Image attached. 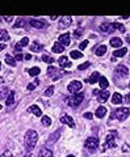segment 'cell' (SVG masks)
Segmentation results:
<instances>
[{
  "label": "cell",
  "mask_w": 130,
  "mask_h": 157,
  "mask_svg": "<svg viewBox=\"0 0 130 157\" xmlns=\"http://www.w3.org/2000/svg\"><path fill=\"white\" fill-rule=\"evenodd\" d=\"M37 140H38L37 131L36 130H28L26 131V134H25V136H24V143H25V147H26V149L29 151V152L36 147Z\"/></svg>",
  "instance_id": "obj_1"
},
{
  "label": "cell",
  "mask_w": 130,
  "mask_h": 157,
  "mask_svg": "<svg viewBox=\"0 0 130 157\" xmlns=\"http://www.w3.org/2000/svg\"><path fill=\"white\" fill-rule=\"evenodd\" d=\"M64 74H66V72H64L63 69H58V68H55V67H53V66L47 67V75H49V76L51 77L54 81L59 80L61 77H63Z\"/></svg>",
  "instance_id": "obj_2"
},
{
  "label": "cell",
  "mask_w": 130,
  "mask_h": 157,
  "mask_svg": "<svg viewBox=\"0 0 130 157\" xmlns=\"http://www.w3.org/2000/svg\"><path fill=\"white\" fill-rule=\"evenodd\" d=\"M84 100V94L83 93H78V94H74L72 97L67 98V105L71 106V107H78Z\"/></svg>",
  "instance_id": "obj_3"
},
{
  "label": "cell",
  "mask_w": 130,
  "mask_h": 157,
  "mask_svg": "<svg viewBox=\"0 0 130 157\" xmlns=\"http://www.w3.org/2000/svg\"><path fill=\"white\" fill-rule=\"evenodd\" d=\"M114 115L118 120L124 122V120H126L130 115V109L129 107H120V109H117V110H114Z\"/></svg>",
  "instance_id": "obj_4"
},
{
  "label": "cell",
  "mask_w": 130,
  "mask_h": 157,
  "mask_svg": "<svg viewBox=\"0 0 130 157\" xmlns=\"http://www.w3.org/2000/svg\"><path fill=\"white\" fill-rule=\"evenodd\" d=\"M116 137H117V132L116 131H111L105 137V148H116Z\"/></svg>",
  "instance_id": "obj_5"
},
{
  "label": "cell",
  "mask_w": 130,
  "mask_h": 157,
  "mask_svg": "<svg viewBox=\"0 0 130 157\" xmlns=\"http://www.w3.org/2000/svg\"><path fill=\"white\" fill-rule=\"evenodd\" d=\"M84 145H86L87 149H89L91 152H93V151H96V149H97V147H99V139H97V137H93V136L87 137Z\"/></svg>",
  "instance_id": "obj_6"
},
{
  "label": "cell",
  "mask_w": 130,
  "mask_h": 157,
  "mask_svg": "<svg viewBox=\"0 0 130 157\" xmlns=\"http://www.w3.org/2000/svg\"><path fill=\"white\" fill-rule=\"evenodd\" d=\"M80 89H81V83L80 81H78V80L71 81V83L69 84V86H67V91H69L70 93H72V94L80 93Z\"/></svg>",
  "instance_id": "obj_7"
},
{
  "label": "cell",
  "mask_w": 130,
  "mask_h": 157,
  "mask_svg": "<svg viewBox=\"0 0 130 157\" xmlns=\"http://www.w3.org/2000/svg\"><path fill=\"white\" fill-rule=\"evenodd\" d=\"M72 22V18L70 17V16H63V17H61L58 22V29L59 30H63V29H67V28L71 25Z\"/></svg>",
  "instance_id": "obj_8"
},
{
  "label": "cell",
  "mask_w": 130,
  "mask_h": 157,
  "mask_svg": "<svg viewBox=\"0 0 130 157\" xmlns=\"http://www.w3.org/2000/svg\"><path fill=\"white\" fill-rule=\"evenodd\" d=\"M114 30H117V28L113 22H104V24L100 25V32L103 33H113Z\"/></svg>",
  "instance_id": "obj_9"
},
{
  "label": "cell",
  "mask_w": 130,
  "mask_h": 157,
  "mask_svg": "<svg viewBox=\"0 0 130 157\" xmlns=\"http://www.w3.org/2000/svg\"><path fill=\"white\" fill-rule=\"evenodd\" d=\"M29 24H30V26L36 28V29H44V28L47 26L46 21H44V20H36V18L29 20Z\"/></svg>",
  "instance_id": "obj_10"
},
{
  "label": "cell",
  "mask_w": 130,
  "mask_h": 157,
  "mask_svg": "<svg viewBox=\"0 0 130 157\" xmlns=\"http://www.w3.org/2000/svg\"><path fill=\"white\" fill-rule=\"evenodd\" d=\"M114 74H116V76H118V77H126L129 75V69H128V67H126V66L120 64V66L116 68Z\"/></svg>",
  "instance_id": "obj_11"
},
{
  "label": "cell",
  "mask_w": 130,
  "mask_h": 157,
  "mask_svg": "<svg viewBox=\"0 0 130 157\" xmlns=\"http://www.w3.org/2000/svg\"><path fill=\"white\" fill-rule=\"evenodd\" d=\"M58 64H59V67H61V68H70V67H71V62L69 60V58L67 57H61L58 59Z\"/></svg>",
  "instance_id": "obj_12"
},
{
  "label": "cell",
  "mask_w": 130,
  "mask_h": 157,
  "mask_svg": "<svg viewBox=\"0 0 130 157\" xmlns=\"http://www.w3.org/2000/svg\"><path fill=\"white\" fill-rule=\"evenodd\" d=\"M61 122L63 123V124H67V126H70L71 128H74L75 127V123H74V119H72L70 115H62L61 117Z\"/></svg>",
  "instance_id": "obj_13"
},
{
  "label": "cell",
  "mask_w": 130,
  "mask_h": 157,
  "mask_svg": "<svg viewBox=\"0 0 130 157\" xmlns=\"http://www.w3.org/2000/svg\"><path fill=\"white\" fill-rule=\"evenodd\" d=\"M109 91H100L99 92V94H97V97H99V102H106L108 101V98H109Z\"/></svg>",
  "instance_id": "obj_14"
},
{
  "label": "cell",
  "mask_w": 130,
  "mask_h": 157,
  "mask_svg": "<svg viewBox=\"0 0 130 157\" xmlns=\"http://www.w3.org/2000/svg\"><path fill=\"white\" fill-rule=\"evenodd\" d=\"M59 43L63 45L64 47L69 46V45H70V34H69V33H64V34L59 35Z\"/></svg>",
  "instance_id": "obj_15"
},
{
  "label": "cell",
  "mask_w": 130,
  "mask_h": 157,
  "mask_svg": "<svg viewBox=\"0 0 130 157\" xmlns=\"http://www.w3.org/2000/svg\"><path fill=\"white\" fill-rule=\"evenodd\" d=\"M38 157H54V155H53V152L49 148L42 147L41 151H39V153H38Z\"/></svg>",
  "instance_id": "obj_16"
},
{
  "label": "cell",
  "mask_w": 130,
  "mask_h": 157,
  "mask_svg": "<svg viewBox=\"0 0 130 157\" xmlns=\"http://www.w3.org/2000/svg\"><path fill=\"white\" fill-rule=\"evenodd\" d=\"M28 111H29V113H32V114H34V115H37V117H42V111H41V109H39L37 105L29 106Z\"/></svg>",
  "instance_id": "obj_17"
},
{
  "label": "cell",
  "mask_w": 130,
  "mask_h": 157,
  "mask_svg": "<svg viewBox=\"0 0 130 157\" xmlns=\"http://www.w3.org/2000/svg\"><path fill=\"white\" fill-rule=\"evenodd\" d=\"M28 45H29V38L24 37V38L21 39V41L19 42V43L15 45V49L19 51V50H21V47H25V46H28Z\"/></svg>",
  "instance_id": "obj_18"
},
{
  "label": "cell",
  "mask_w": 130,
  "mask_h": 157,
  "mask_svg": "<svg viewBox=\"0 0 130 157\" xmlns=\"http://www.w3.org/2000/svg\"><path fill=\"white\" fill-rule=\"evenodd\" d=\"M59 135H61V130H56L55 132H53L51 135H50V137L47 139V143H49V144H54L56 140H58Z\"/></svg>",
  "instance_id": "obj_19"
},
{
  "label": "cell",
  "mask_w": 130,
  "mask_h": 157,
  "mask_svg": "<svg viewBox=\"0 0 130 157\" xmlns=\"http://www.w3.org/2000/svg\"><path fill=\"white\" fill-rule=\"evenodd\" d=\"M64 49L66 47L63 46V45H61L59 42H56V43H54V46H53V52H55V54H62V52L64 51Z\"/></svg>",
  "instance_id": "obj_20"
},
{
  "label": "cell",
  "mask_w": 130,
  "mask_h": 157,
  "mask_svg": "<svg viewBox=\"0 0 130 157\" xmlns=\"http://www.w3.org/2000/svg\"><path fill=\"white\" fill-rule=\"evenodd\" d=\"M100 77L101 76H100V74H99V72H93V74L88 78H87L86 81H88L89 84H95V83H97V81L100 80Z\"/></svg>",
  "instance_id": "obj_21"
},
{
  "label": "cell",
  "mask_w": 130,
  "mask_h": 157,
  "mask_svg": "<svg viewBox=\"0 0 130 157\" xmlns=\"http://www.w3.org/2000/svg\"><path fill=\"white\" fill-rule=\"evenodd\" d=\"M30 50H32L33 52H39L44 50V46H42L41 43H38V42H33L32 46H30Z\"/></svg>",
  "instance_id": "obj_22"
},
{
  "label": "cell",
  "mask_w": 130,
  "mask_h": 157,
  "mask_svg": "<svg viewBox=\"0 0 130 157\" xmlns=\"http://www.w3.org/2000/svg\"><path fill=\"white\" fill-rule=\"evenodd\" d=\"M124 98L122 96H121L120 93H114L112 96V103H114V105H118V103H121V102H124Z\"/></svg>",
  "instance_id": "obj_23"
},
{
  "label": "cell",
  "mask_w": 130,
  "mask_h": 157,
  "mask_svg": "<svg viewBox=\"0 0 130 157\" xmlns=\"http://www.w3.org/2000/svg\"><path fill=\"white\" fill-rule=\"evenodd\" d=\"M126 52H128V49H125V47H121V49L118 50H114V52H113V57H124V55H126Z\"/></svg>",
  "instance_id": "obj_24"
},
{
  "label": "cell",
  "mask_w": 130,
  "mask_h": 157,
  "mask_svg": "<svg viewBox=\"0 0 130 157\" xmlns=\"http://www.w3.org/2000/svg\"><path fill=\"white\" fill-rule=\"evenodd\" d=\"M105 52H106V46H104V45H101V46L96 47V50H95V54L97 55V57H103Z\"/></svg>",
  "instance_id": "obj_25"
},
{
  "label": "cell",
  "mask_w": 130,
  "mask_h": 157,
  "mask_svg": "<svg viewBox=\"0 0 130 157\" xmlns=\"http://www.w3.org/2000/svg\"><path fill=\"white\" fill-rule=\"evenodd\" d=\"M109 43H111L112 47H121L122 46V39L121 38H112Z\"/></svg>",
  "instance_id": "obj_26"
},
{
  "label": "cell",
  "mask_w": 130,
  "mask_h": 157,
  "mask_svg": "<svg viewBox=\"0 0 130 157\" xmlns=\"http://www.w3.org/2000/svg\"><path fill=\"white\" fill-rule=\"evenodd\" d=\"M105 114H106V109L104 107V106H100V107L96 110L95 115L97 117V118H104V117H105Z\"/></svg>",
  "instance_id": "obj_27"
},
{
  "label": "cell",
  "mask_w": 130,
  "mask_h": 157,
  "mask_svg": "<svg viewBox=\"0 0 130 157\" xmlns=\"http://www.w3.org/2000/svg\"><path fill=\"white\" fill-rule=\"evenodd\" d=\"M99 84H100V88H101V89H106V88H108V85H109L108 78L101 76V77H100V80H99Z\"/></svg>",
  "instance_id": "obj_28"
},
{
  "label": "cell",
  "mask_w": 130,
  "mask_h": 157,
  "mask_svg": "<svg viewBox=\"0 0 130 157\" xmlns=\"http://www.w3.org/2000/svg\"><path fill=\"white\" fill-rule=\"evenodd\" d=\"M5 63H7L8 66H11V67H15V66H16L15 58L11 57V55H5Z\"/></svg>",
  "instance_id": "obj_29"
},
{
  "label": "cell",
  "mask_w": 130,
  "mask_h": 157,
  "mask_svg": "<svg viewBox=\"0 0 130 157\" xmlns=\"http://www.w3.org/2000/svg\"><path fill=\"white\" fill-rule=\"evenodd\" d=\"M13 102H15V92L11 91L9 92V96L7 97V101H5V103H7V106H11Z\"/></svg>",
  "instance_id": "obj_30"
},
{
  "label": "cell",
  "mask_w": 130,
  "mask_h": 157,
  "mask_svg": "<svg viewBox=\"0 0 130 157\" xmlns=\"http://www.w3.org/2000/svg\"><path fill=\"white\" fill-rule=\"evenodd\" d=\"M42 62H45V63H49L50 66H51V64L55 62V59L51 58L50 55H47V54H44V55H42Z\"/></svg>",
  "instance_id": "obj_31"
},
{
  "label": "cell",
  "mask_w": 130,
  "mask_h": 157,
  "mask_svg": "<svg viewBox=\"0 0 130 157\" xmlns=\"http://www.w3.org/2000/svg\"><path fill=\"white\" fill-rule=\"evenodd\" d=\"M0 41H9V34H8L7 30H0Z\"/></svg>",
  "instance_id": "obj_32"
},
{
  "label": "cell",
  "mask_w": 130,
  "mask_h": 157,
  "mask_svg": "<svg viewBox=\"0 0 130 157\" xmlns=\"http://www.w3.org/2000/svg\"><path fill=\"white\" fill-rule=\"evenodd\" d=\"M28 72H29L30 76H38L39 72H41V69H39L38 67H33V68H29V69H28Z\"/></svg>",
  "instance_id": "obj_33"
},
{
  "label": "cell",
  "mask_w": 130,
  "mask_h": 157,
  "mask_svg": "<svg viewBox=\"0 0 130 157\" xmlns=\"http://www.w3.org/2000/svg\"><path fill=\"white\" fill-rule=\"evenodd\" d=\"M41 122H42V124H44L45 127H49V126L51 124V119H50V117H47V115H44V117H42Z\"/></svg>",
  "instance_id": "obj_34"
},
{
  "label": "cell",
  "mask_w": 130,
  "mask_h": 157,
  "mask_svg": "<svg viewBox=\"0 0 130 157\" xmlns=\"http://www.w3.org/2000/svg\"><path fill=\"white\" fill-rule=\"evenodd\" d=\"M70 57H71L72 59H80V58H83V54H81L80 51H76V50H74V51L70 52Z\"/></svg>",
  "instance_id": "obj_35"
},
{
  "label": "cell",
  "mask_w": 130,
  "mask_h": 157,
  "mask_svg": "<svg viewBox=\"0 0 130 157\" xmlns=\"http://www.w3.org/2000/svg\"><path fill=\"white\" fill-rule=\"evenodd\" d=\"M24 24H25V20L22 18V17H17L16 22L13 24V28H20V26H22Z\"/></svg>",
  "instance_id": "obj_36"
},
{
  "label": "cell",
  "mask_w": 130,
  "mask_h": 157,
  "mask_svg": "<svg viewBox=\"0 0 130 157\" xmlns=\"http://www.w3.org/2000/svg\"><path fill=\"white\" fill-rule=\"evenodd\" d=\"M54 94V86H49V88L45 91V96L46 97H51Z\"/></svg>",
  "instance_id": "obj_37"
},
{
  "label": "cell",
  "mask_w": 130,
  "mask_h": 157,
  "mask_svg": "<svg viewBox=\"0 0 130 157\" xmlns=\"http://www.w3.org/2000/svg\"><path fill=\"white\" fill-rule=\"evenodd\" d=\"M83 33H84V29H83V28H79V29H76L75 32H74V37L75 38H79L81 34H83Z\"/></svg>",
  "instance_id": "obj_38"
},
{
  "label": "cell",
  "mask_w": 130,
  "mask_h": 157,
  "mask_svg": "<svg viewBox=\"0 0 130 157\" xmlns=\"http://www.w3.org/2000/svg\"><path fill=\"white\" fill-rule=\"evenodd\" d=\"M89 66H91V63H89V62H86V63L80 64V66L78 67V69H79V71H84V69H87Z\"/></svg>",
  "instance_id": "obj_39"
},
{
  "label": "cell",
  "mask_w": 130,
  "mask_h": 157,
  "mask_svg": "<svg viewBox=\"0 0 130 157\" xmlns=\"http://www.w3.org/2000/svg\"><path fill=\"white\" fill-rule=\"evenodd\" d=\"M38 85V80H36L34 81V83H32V84H29V85H28V91H33V89H34L36 88V86H37Z\"/></svg>",
  "instance_id": "obj_40"
},
{
  "label": "cell",
  "mask_w": 130,
  "mask_h": 157,
  "mask_svg": "<svg viewBox=\"0 0 130 157\" xmlns=\"http://www.w3.org/2000/svg\"><path fill=\"white\" fill-rule=\"evenodd\" d=\"M116 28H117L118 30H120V32H122V33H125V26H124L122 24H118V22H116Z\"/></svg>",
  "instance_id": "obj_41"
},
{
  "label": "cell",
  "mask_w": 130,
  "mask_h": 157,
  "mask_svg": "<svg viewBox=\"0 0 130 157\" xmlns=\"http://www.w3.org/2000/svg\"><path fill=\"white\" fill-rule=\"evenodd\" d=\"M87 46H88V41H87V39H86V41H83V42H81V43H80V46H79V49H80V50H84Z\"/></svg>",
  "instance_id": "obj_42"
},
{
  "label": "cell",
  "mask_w": 130,
  "mask_h": 157,
  "mask_svg": "<svg viewBox=\"0 0 130 157\" xmlns=\"http://www.w3.org/2000/svg\"><path fill=\"white\" fill-rule=\"evenodd\" d=\"M0 157H12V152H11V151H5Z\"/></svg>",
  "instance_id": "obj_43"
},
{
  "label": "cell",
  "mask_w": 130,
  "mask_h": 157,
  "mask_svg": "<svg viewBox=\"0 0 130 157\" xmlns=\"http://www.w3.org/2000/svg\"><path fill=\"white\" fill-rule=\"evenodd\" d=\"M92 114L91 113H84V118H86V119H92Z\"/></svg>",
  "instance_id": "obj_44"
},
{
  "label": "cell",
  "mask_w": 130,
  "mask_h": 157,
  "mask_svg": "<svg viewBox=\"0 0 130 157\" xmlns=\"http://www.w3.org/2000/svg\"><path fill=\"white\" fill-rule=\"evenodd\" d=\"M22 59H24V57H22V54H17L15 57V60H22Z\"/></svg>",
  "instance_id": "obj_45"
},
{
  "label": "cell",
  "mask_w": 130,
  "mask_h": 157,
  "mask_svg": "<svg viewBox=\"0 0 130 157\" xmlns=\"http://www.w3.org/2000/svg\"><path fill=\"white\" fill-rule=\"evenodd\" d=\"M4 20L7 22H12L13 21V17H11V16H7V17H4Z\"/></svg>",
  "instance_id": "obj_46"
},
{
  "label": "cell",
  "mask_w": 130,
  "mask_h": 157,
  "mask_svg": "<svg viewBox=\"0 0 130 157\" xmlns=\"http://www.w3.org/2000/svg\"><path fill=\"white\" fill-rule=\"evenodd\" d=\"M4 49H7V46H5L4 43H0V51H3Z\"/></svg>",
  "instance_id": "obj_47"
},
{
  "label": "cell",
  "mask_w": 130,
  "mask_h": 157,
  "mask_svg": "<svg viewBox=\"0 0 130 157\" xmlns=\"http://www.w3.org/2000/svg\"><path fill=\"white\" fill-rule=\"evenodd\" d=\"M30 59H32V55H30V54L25 55V60H30Z\"/></svg>",
  "instance_id": "obj_48"
},
{
  "label": "cell",
  "mask_w": 130,
  "mask_h": 157,
  "mask_svg": "<svg viewBox=\"0 0 130 157\" xmlns=\"http://www.w3.org/2000/svg\"><path fill=\"white\" fill-rule=\"evenodd\" d=\"M3 85H4V80H3V78L1 77H0V88H1V86Z\"/></svg>",
  "instance_id": "obj_49"
},
{
  "label": "cell",
  "mask_w": 130,
  "mask_h": 157,
  "mask_svg": "<svg viewBox=\"0 0 130 157\" xmlns=\"http://www.w3.org/2000/svg\"><path fill=\"white\" fill-rule=\"evenodd\" d=\"M122 151H124V152H125V151H128V144H125V145H124V148H122Z\"/></svg>",
  "instance_id": "obj_50"
},
{
  "label": "cell",
  "mask_w": 130,
  "mask_h": 157,
  "mask_svg": "<svg viewBox=\"0 0 130 157\" xmlns=\"http://www.w3.org/2000/svg\"><path fill=\"white\" fill-rule=\"evenodd\" d=\"M125 100H126V101H128V102H129V101H130V94H128V96L125 97Z\"/></svg>",
  "instance_id": "obj_51"
},
{
  "label": "cell",
  "mask_w": 130,
  "mask_h": 157,
  "mask_svg": "<svg viewBox=\"0 0 130 157\" xmlns=\"http://www.w3.org/2000/svg\"><path fill=\"white\" fill-rule=\"evenodd\" d=\"M121 18H124V20H128V18H130V16H122Z\"/></svg>",
  "instance_id": "obj_52"
},
{
  "label": "cell",
  "mask_w": 130,
  "mask_h": 157,
  "mask_svg": "<svg viewBox=\"0 0 130 157\" xmlns=\"http://www.w3.org/2000/svg\"><path fill=\"white\" fill-rule=\"evenodd\" d=\"M24 157H32V155H30V153H28V155H25Z\"/></svg>",
  "instance_id": "obj_53"
},
{
  "label": "cell",
  "mask_w": 130,
  "mask_h": 157,
  "mask_svg": "<svg viewBox=\"0 0 130 157\" xmlns=\"http://www.w3.org/2000/svg\"><path fill=\"white\" fill-rule=\"evenodd\" d=\"M0 69H1V62H0Z\"/></svg>",
  "instance_id": "obj_54"
},
{
  "label": "cell",
  "mask_w": 130,
  "mask_h": 157,
  "mask_svg": "<svg viewBox=\"0 0 130 157\" xmlns=\"http://www.w3.org/2000/svg\"><path fill=\"white\" fill-rule=\"evenodd\" d=\"M1 109H3V106H1V105H0V110H1Z\"/></svg>",
  "instance_id": "obj_55"
},
{
  "label": "cell",
  "mask_w": 130,
  "mask_h": 157,
  "mask_svg": "<svg viewBox=\"0 0 130 157\" xmlns=\"http://www.w3.org/2000/svg\"><path fill=\"white\" fill-rule=\"evenodd\" d=\"M67 157H75V156H72V155H71V156H67Z\"/></svg>",
  "instance_id": "obj_56"
}]
</instances>
